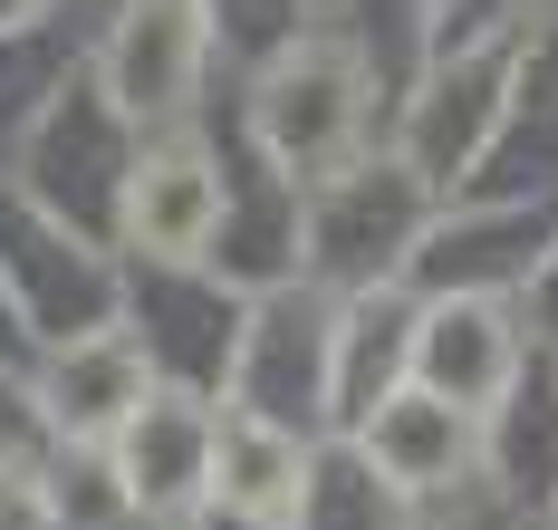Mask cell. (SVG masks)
<instances>
[{
	"label": "cell",
	"mask_w": 558,
	"mask_h": 530,
	"mask_svg": "<svg viewBox=\"0 0 558 530\" xmlns=\"http://www.w3.org/2000/svg\"><path fill=\"white\" fill-rule=\"evenodd\" d=\"M251 117H260V145H270V165L289 183H337L347 174V155H356V125H366V77L347 49L328 39H308V49H289V59L260 77V97H251Z\"/></svg>",
	"instance_id": "cell-1"
},
{
	"label": "cell",
	"mask_w": 558,
	"mask_h": 530,
	"mask_svg": "<svg viewBox=\"0 0 558 530\" xmlns=\"http://www.w3.org/2000/svg\"><path fill=\"white\" fill-rule=\"evenodd\" d=\"M308 482H318V463H308V444H299V424H270V414H213V472H203V492L222 502L231 521H299L308 511Z\"/></svg>",
	"instance_id": "cell-2"
},
{
	"label": "cell",
	"mask_w": 558,
	"mask_h": 530,
	"mask_svg": "<svg viewBox=\"0 0 558 530\" xmlns=\"http://www.w3.org/2000/svg\"><path fill=\"white\" fill-rule=\"evenodd\" d=\"M222 232V165L203 145H145L125 165V241L145 261H203Z\"/></svg>",
	"instance_id": "cell-3"
},
{
	"label": "cell",
	"mask_w": 558,
	"mask_h": 530,
	"mask_svg": "<svg viewBox=\"0 0 558 530\" xmlns=\"http://www.w3.org/2000/svg\"><path fill=\"white\" fill-rule=\"evenodd\" d=\"M203 49H213V20L203 0H125V29L107 49V87L125 117H183L193 77H203Z\"/></svg>",
	"instance_id": "cell-4"
},
{
	"label": "cell",
	"mask_w": 558,
	"mask_h": 530,
	"mask_svg": "<svg viewBox=\"0 0 558 530\" xmlns=\"http://www.w3.org/2000/svg\"><path fill=\"white\" fill-rule=\"evenodd\" d=\"M404 357H414V386L424 396H444L462 414H492V396H501L510 366H520V338H510L501 299H434Z\"/></svg>",
	"instance_id": "cell-5"
},
{
	"label": "cell",
	"mask_w": 558,
	"mask_h": 530,
	"mask_svg": "<svg viewBox=\"0 0 558 530\" xmlns=\"http://www.w3.org/2000/svg\"><path fill=\"white\" fill-rule=\"evenodd\" d=\"M472 424H482V414L444 406V396H424V386H395V396H376V414L356 424V454H366V472H376L386 492H444V482H462V463H472Z\"/></svg>",
	"instance_id": "cell-6"
},
{
	"label": "cell",
	"mask_w": 558,
	"mask_h": 530,
	"mask_svg": "<svg viewBox=\"0 0 558 530\" xmlns=\"http://www.w3.org/2000/svg\"><path fill=\"white\" fill-rule=\"evenodd\" d=\"M145 396H155V366H145V348H135L125 328H87V338H68V357L49 366V424L68 444H116Z\"/></svg>",
	"instance_id": "cell-7"
},
{
	"label": "cell",
	"mask_w": 558,
	"mask_h": 530,
	"mask_svg": "<svg viewBox=\"0 0 558 530\" xmlns=\"http://www.w3.org/2000/svg\"><path fill=\"white\" fill-rule=\"evenodd\" d=\"M116 472H125V502H145V511L193 502L203 472H213V406H193V396H145L135 424L116 434Z\"/></svg>",
	"instance_id": "cell-8"
},
{
	"label": "cell",
	"mask_w": 558,
	"mask_h": 530,
	"mask_svg": "<svg viewBox=\"0 0 558 530\" xmlns=\"http://www.w3.org/2000/svg\"><path fill=\"white\" fill-rule=\"evenodd\" d=\"M0 530H58V511L39 502V482L10 472V463H0Z\"/></svg>",
	"instance_id": "cell-9"
},
{
	"label": "cell",
	"mask_w": 558,
	"mask_h": 530,
	"mask_svg": "<svg viewBox=\"0 0 558 530\" xmlns=\"http://www.w3.org/2000/svg\"><path fill=\"white\" fill-rule=\"evenodd\" d=\"M39 10H49V0H0V29H29Z\"/></svg>",
	"instance_id": "cell-10"
}]
</instances>
